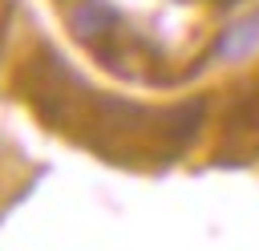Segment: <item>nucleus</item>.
I'll use <instances>...</instances> for the list:
<instances>
[{
    "label": "nucleus",
    "instance_id": "1",
    "mask_svg": "<svg viewBox=\"0 0 259 251\" xmlns=\"http://www.w3.org/2000/svg\"><path fill=\"white\" fill-rule=\"evenodd\" d=\"M117 8L113 4H105V0H81L73 12H69V32L77 36V40H89L93 49L117 28Z\"/></svg>",
    "mask_w": 259,
    "mask_h": 251
},
{
    "label": "nucleus",
    "instance_id": "2",
    "mask_svg": "<svg viewBox=\"0 0 259 251\" xmlns=\"http://www.w3.org/2000/svg\"><path fill=\"white\" fill-rule=\"evenodd\" d=\"M89 105H93L97 121H101L105 130H113V134H134V130H142L146 121H154V113H150L146 105H134V101H125V97L97 93V97H89Z\"/></svg>",
    "mask_w": 259,
    "mask_h": 251
},
{
    "label": "nucleus",
    "instance_id": "3",
    "mask_svg": "<svg viewBox=\"0 0 259 251\" xmlns=\"http://www.w3.org/2000/svg\"><path fill=\"white\" fill-rule=\"evenodd\" d=\"M202 117H206V101H202V97H190V101H182V105H170V109L154 113V121L162 126L158 134H162L166 142H174V146H186V142L198 134Z\"/></svg>",
    "mask_w": 259,
    "mask_h": 251
},
{
    "label": "nucleus",
    "instance_id": "4",
    "mask_svg": "<svg viewBox=\"0 0 259 251\" xmlns=\"http://www.w3.org/2000/svg\"><path fill=\"white\" fill-rule=\"evenodd\" d=\"M255 45H259V16H255V20H239L235 28H227L214 53H219V57H231V61H239V57H247Z\"/></svg>",
    "mask_w": 259,
    "mask_h": 251
}]
</instances>
